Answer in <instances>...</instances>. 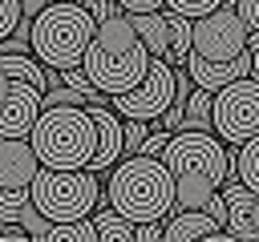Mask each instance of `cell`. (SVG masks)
Instances as JSON below:
<instances>
[{"mask_svg":"<svg viewBox=\"0 0 259 242\" xmlns=\"http://www.w3.org/2000/svg\"><path fill=\"white\" fill-rule=\"evenodd\" d=\"M28 202L40 210L49 222H73L89 218L93 206L101 202V177L93 169H36L28 182Z\"/></svg>","mask_w":259,"mask_h":242,"instance_id":"obj_6","label":"cell"},{"mask_svg":"<svg viewBox=\"0 0 259 242\" xmlns=\"http://www.w3.org/2000/svg\"><path fill=\"white\" fill-rule=\"evenodd\" d=\"M28 145L45 169H89L97 133L85 105H49L36 113L28 129Z\"/></svg>","mask_w":259,"mask_h":242,"instance_id":"obj_4","label":"cell"},{"mask_svg":"<svg viewBox=\"0 0 259 242\" xmlns=\"http://www.w3.org/2000/svg\"><path fill=\"white\" fill-rule=\"evenodd\" d=\"M45 4H49V0H20V16H28V20H32V16H36Z\"/></svg>","mask_w":259,"mask_h":242,"instance_id":"obj_31","label":"cell"},{"mask_svg":"<svg viewBox=\"0 0 259 242\" xmlns=\"http://www.w3.org/2000/svg\"><path fill=\"white\" fill-rule=\"evenodd\" d=\"M210 230H223V226L202 210H174L162 218V242H198Z\"/></svg>","mask_w":259,"mask_h":242,"instance_id":"obj_13","label":"cell"},{"mask_svg":"<svg viewBox=\"0 0 259 242\" xmlns=\"http://www.w3.org/2000/svg\"><path fill=\"white\" fill-rule=\"evenodd\" d=\"M93 12L73 4V0H49L32 20H28V52L45 69H73L81 65L89 40H93Z\"/></svg>","mask_w":259,"mask_h":242,"instance_id":"obj_5","label":"cell"},{"mask_svg":"<svg viewBox=\"0 0 259 242\" xmlns=\"http://www.w3.org/2000/svg\"><path fill=\"white\" fill-rule=\"evenodd\" d=\"M166 137H170L166 129H158V133H150V137L142 141V149H138V153H146V157H162V149H166Z\"/></svg>","mask_w":259,"mask_h":242,"instance_id":"obj_26","label":"cell"},{"mask_svg":"<svg viewBox=\"0 0 259 242\" xmlns=\"http://www.w3.org/2000/svg\"><path fill=\"white\" fill-rule=\"evenodd\" d=\"M162 165L174 177V210H202V202L231 177L227 145L210 129H178L166 137Z\"/></svg>","mask_w":259,"mask_h":242,"instance_id":"obj_1","label":"cell"},{"mask_svg":"<svg viewBox=\"0 0 259 242\" xmlns=\"http://www.w3.org/2000/svg\"><path fill=\"white\" fill-rule=\"evenodd\" d=\"M28 206V190H8V186H0V222H16V214Z\"/></svg>","mask_w":259,"mask_h":242,"instance_id":"obj_21","label":"cell"},{"mask_svg":"<svg viewBox=\"0 0 259 242\" xmlns=\"http://www.w3.org/2000/svg\"><path fill=\"white\" fill-rule=\"evenodd\" d=\"M170 101H174V69H170L162 56H150L146 77H142L134 89L109 97L113 113H125V117H138V121H154V117H162Z\"/></svg>","mask_w":259,"mask_h":242,"instance_id":"obj_9","label":"cell"},{"mask_svg":"<svg viewBox=\"0 0 259 242\" xmlns=\"http://www.w3.org/2000/svg\"><path fill=\"white\" fill-rule=\"evenodd\" d=\"M198 242H239L235 234H227V230H210V234H202Z\"/></svg>","mask_w":259,"mask_h":242,"instance_id":"obj_32","label":"cell"},{"mask_svg":"<svg viewBox=\"0 0 259 242\" xmlns=\"http://www.w3.org/2000/svg\"><path fill=\"white\" fill-rule=\"evenodd\" d=\"M251 226H255V234H259V194L251 198Z\"/></svg>","mask_w":259,"mask_h":242,"instance_id":"obj_33","label":"cell"},{"mask_svg":"<svg viewBox=\"0 0 259 242\" xmlns=\"http://www.w3.org/2000/svg\"><path fill=\"white\" fill-rule=\"evenodd\" d=\"M239 52H247V28H243V20L235 12V0H223L214 12L190 20V52L186 56L227 65Z\"/></svg>","mask_w":259,"mask_h":242,"instance_id":"obj_8","label":"cell"},{"mask_svg":"<svg viewBox=\"0 0 259 242\" xmlns=\"http://www.w3.org/2000/svg\"><path fill=\"white\" fill-rule=\"evenodd\" d=\"M93 230H97V242H134V222L130 218H121L113 206H105V202H97L93 206Z\"/></svg>","mask_w":259,"mask_h":242,"instance_id":"obj_15","label":"cell"},{"mask_svg":"<svg viewBox=\"0 0 259 242\" xmlns=\"http://www.w3.org/2000/svg\"><path fill=\"white\" fill-rule=\"evenodd\" d=\"M0 242H32V238H28L24 230H16V226L4 222V226H0Z\"/></svg>","mask_w":259,"mask_h":242,"instance_id":"obj_30","label":"cell"},{"mask_svg":"<svg viewBox=\"0 0 259 242\" xmlns=\"http://www.w3.org/2000/svg\"><path fill=\"white\" fill-rule=\"evenodd\" d=\"M178 129H210V93L206 89H190L186 105H182V125Z\"/></svg>","mask_w":259,"mask_h":242,"instance_id":"obj_20","label":"cell"},{"mask_svg":"<svg viewBox=\"0 0 259 242\" xmlns=\"http://www.w3.org/2000/svg\"><path fill=\"white\" fill-rule=\"evenodd\" d=\"M202 214H210V218L223 226V218H227V202H223V194H219V190H214V194L202 202Z\"/></svg>","mask_w":259,"mask_h":242,"instance_id":"obj_27","label":"cell"},{"mask_svg":"<svg viewBox=\"0 0 259 242\" xmlns=\"http://www.w3.org/2000/svg\"><path fill=\"white\" fill-rule=\"evenodd\" d=\"M125 20H130V28L138 32V40L146 44V52L150 56H170V32H166V8H158V12H125Z\"/></svg>","mask_w":259,"mask_h":242,"instance_id":"obj_14","label":"cell"},{"mask_svg":"<svg viewBox=\"0 0 259 242\" xmlns=\"http://www.w3.org/2000/svg\"><path fill=\"white\" fill-rule=\"evenodd\" d=\"M146 65H150V52L138 40V32L130 28L125 12L97 20L93 40H89V48L81 56V69H85L89 85L101 97H117V93L134 89L146 77Z\"/></svg>","mask_w":259,"mask_h":242,"instance_id":"obj_3","label":"cell"},{"mask_svg":"<svg viewBox=\"0 0 259 242\" xmlns=\"http://www.w3.org/2000/svg\"><path fill=\"white\" fill-rule=\"evenodd\" d=\"M210 133L227 145H243L259 133V81L239 77L210 93Z\"/></svg>","mask_w":259,"mask_h":242,"instance_id":"obj_7","label":"cell"},{"mask_svg":"<svg viewBox=\"0 0 259 242\" xmlns=\"http://www.w3.org/2000/svg\"><path fill=\"white\" fill-rule=\"evenodd\" d=\"M162 4H166L170 12H178V16H190V20H194V16H206V12H214L223 0H162Z\"/></svg>","mask_w":259,"mask_h":242,"instance_id":"obj_23","label":"cell"},{"mask_svg":"<svg viewBox=\"0 0 259 242\" xmlns=\"http://www.w3.org/2000/svg\"><path fill=\"white\" fill-rule=\"evenodd\" d=\"M8 85H12V77H8V73H4V69H0V97H4V93H8Z\"/></svg>","mask_w":259,"mask_h":242,"instance_id":"obj_35","label":"cell"},{"mask_svg":"<svg viewBox=\"0 0 259 242\" xmlns=\"http://www.w3.org/2000/svg\"><path fill=\"white\" fill-rule=\"evenodd\" d=\"M146 137H150L146 121H138V117H125V125H121V153H138Z\"/></svg>","mask_w":259,"mask_h":242,"instance_id":"obj_22","label":"cell"},{"mask_svg":"<svg viewBox=\"0 0 259 242\" xmlns=\"http://www.w3.org/2000/svg\"><path fill=\"white\" fill-rule=\"evenodd\" d=\"M235 12H239V20H243L247 32L259 28V0H235Z\"/></svg>","mask_w":259,"mask_h":242,"instance_id":"obj_25","label":"cell"},{"mask_svg":"<svg viewBox=\"0 0 259 242\" xmlns=\"http://www.w3.org/2000/svg\"><path fill=\"white\" fill-rule=\"evenodd\" d=\"M247 56H251V77L259 81V28L247 32Z\"/></svg>","mask_w":259,"mask_h":242,"instance_id":"obj_29","label":"cell"},{"mask_svg":"<svg viewBox=\"0 0 259 242\" xmlns=\"http://www.w3.org/2000/svg\"><path fill=\"white\" fill-rule=\"evenodd\" d=\"M32 242H97L93 218H73V222H49L45 234H36Z\"/></svg>","mask_w":259,"mask_h":242,"instance_id":"obj_17","label":"cell"},{"mask_svg":"<svg viewBox=\"0 0 259 242\" xmlns=\"http://www.w3.org/2000/svg\"><path fill=\"white\" fill-rule=\"evenodd\" d=\"M85 113H89L93 133H97V149H93V157H89V169L101 173V169H109V165L121 157V121H117V113L105 109L101 101H89Z\"/></svg>","mask_w":259,"mask_h":242,"instance_id":"obj_11","label":"cell"},{"mask_svg":"<svg viewBox=\"0 0 259 242\" xmlns=\"http://www.w3.org/2000/svg\"><path fill=\"white\" fill-rule=\"evenodd\" d=\"M0 69H4L8 77L28 81V85H36V89L45 93V65H40V60H32L28 52H0Z\"/></svg>","mask_w":259,"mask_h":242,"instance_id":"obj_19","label":"cell"},{"mask_svg":"<svg viewBox=\"0 0 259 242\" xmlns=\"http://www.w3.org/2000/svg\"><path fill=\"white\" fill-rule=\"evenodd\" d=\"M101 202L113 206L121 218L138 222H162L174 210V177L162 165V157L130 153L109 165V177L101 186Z\"/></svg>","mask_w":259,"mask_h":242,"instance_id":"obj_2","label":"cell"},{"mask_svg":"<svg viewBox=\"0 0 259 242\" xmlns=\"http://www.w3.org/2000/svg\"><path fill=\"white\" fill-rule=\"evenodd\" d=\"M16 20H20V0H0V40L16 28Z\"/></svg>","mask_w":259,"mask_h":242,"instance_id":"obj_24","label":"cell"},{"mask_svg":"<svg viewBox=\"0 0 259 242\" xmlns=\"http://www.w3.org/2000/svg\"><path fill=\"white\" fill-rule=\"evenodd\" d=\"M36 113H40V89L12 77L8 93L0 97V137H28Z\"/></svg>","mask_w":259,"mask_h":242,"instance_id":"obj_10","label":"cell"},{"mask_svg":"<svg viewBox=\"0 0 259 242\" xmlns=\"http://www.w3.org/2000/svg\"><path fill=\"white\" fill-rule=\"evenodd\" d=\"M166 32H170V56H166V65L182 69V60L190 52V16H178V12L166 8Z\"/></svg>","mask_w":259,"mask_h":242,"instance_id":"obj_18","label":"cell"},{"mask_svg":"<svg viewBox=\"0 0 259 242\" xmlns=\"http://www.w3.org/2000/svg\"><path fill=\"white\" fill-rule=\"evenodd\" d=\"M235 182H243L251 194H259V133L247 137L243 145H235Z\"/></svg>","mask_w":259,"mask_h":242,"instance_id":"obj_16","label":"cell"},{"mask_svg":"<svg viewBox=\"0 0 259 242\" xmlns=\"http://www.w3.org/2000/svg\"><path fill=\"white\" fill-rule=\"evenodd\" d=\"M36 169H40V161H36L28 137H0V186L28 190Z\"/></svg>","mask_w":259,"mask_h":242,"instance_id":"obj_12","label":"cell"},{"mask_svg":"<svg viewBox=\"0 0 259 242\" xmlns=\"http://www.w3.org/2000/svg\"><path fill=\"white\" fill-rule=\"evenodd\" d=\"M121 12H158L162 8V0H113Z\"/></svg>","mask_w":259,"mask_h":242,"instance_id":"obj_28","label":"cell"},{"mask_svg":"<svg viewBox=\"0 0 259 242\" xmlns=\"http://www.w3.org/2000/svg\"><path fill=\"white\" fill-rule=\"evenodd\" d=\"M73 4H81V8H89V12H97V8L105 4V0H73Z\"/></svg>","mask_w":259,"mask_h":242,"instance_id":"obj_34","label":"cell"}]
</instances>
